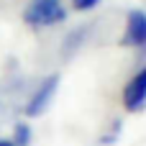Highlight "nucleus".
<instances>
[{
	"label": "nucleus",
	"mask_w": 146,
	"mask_h": 146,
	"mask_svg": "<svg viewBox=\"0 0 146 146\" xmlns=\"http://www.w3.org/2000/svg\"><path fill=\"white\" fill-rule=\"evenodd\" d=\"M0 146H15V144H13V139H0Z\"/></svg>",
	"instance_id": "7"
},
{
	"label": "nucleus",
	"mask_w": 146,
	"mask_h": 146,
	"mask_svg": "<svg viewBox=\"0 0 146 146\" xmlns=\"http://www.w3.org/2000/svg\"><path fill=\"white\" fill-rule=\"evenodd\" d=\"M10 139H13V144H15V146H31V141H33V131H31L28 123H15Z\"/></svg>",
	"instance_id": "5"
},
{
	"label": "nucleus",
	"mask_w": 146,
	"mask_h": 146,
	"mask_svg": "<svg viewBox=\"0 0 146 146\" xmlns=\"http://www.w3.org/2000/svg\"><path fill=\"white\" fill-rule=\"evenodd\" d=\"M100 0H72V5L77 8V10H90V8H95Z\"/></svg>",
	"instance_id": "6"
},
{
	"label": "nucleus",
	"mask_w": 146,
	"mask_h": 146,
	"mask_svg": "<svg viewBox=\"0 0 146 146\" xmlns=\"http://www.w3.org/2000/svg\"><path fill=\"white\" fill-rule=\"evenodd\" d=\"M123 44L133 46V49H146V13L144 10H131L126 15Z\"/></svg>",
	"instance_id": "4"
},
{
	"label": "nucleus",
	"mask_w": 146,
	"mask_h": 146,
	"mask_svg": "<svg viewBox=\"0 0 146 146\" xmlns=\"http://www.w3.org/2000/svg\"><path fill=\"white\" fill-rule=\"evenodd\" d=\"M123 108L128 113H141L146 108V67H141L123 87Z\"/></svg>",
	"instance_id": "3"
},
{
	"label": "nucleus",
	"mask_w": 146,
	"mask_h": 146,
	"mask_svg": "<svg viewBox=\"0 0 146 146\" xmlns=\"http://www.w3.org/2000/svg\"><path fill=\"white\" fill-rule=\"evenodd\" d=\"M64 18H67V10H64L62 0H31L28 8L23 10V21L33 28L56 26Z\"/></svg>",
	"instance_id": "1"
},
{
	"label": "nucleus",
	"mask_w": 146,
	"mask_h": 146,
	"mask_svg": "<svg viewBox=\"0 0 146 146\" xmlns=\"http://www.w3.org/2000/svg\"><path fill=\"white\" fill-rule=\"evenodd\" d=\"M56 90H59V74H49V77H44V80L33 87V92L28 95V100H26V105H23V113H26L28 118H38V115H44V113L49 110V105H51Z\"/></svg>",
	"instance_id": "2"
}]
</instances>
